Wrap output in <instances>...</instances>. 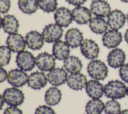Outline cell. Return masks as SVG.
I'll return each instance as SVG.
<instances>
[{
	"mask_svg": "<svg viewBox=\"0 0 128 114\" xmlns=\"http://www.w3.org/2000/svg\"><path fill=\"white\" fill-rule=\"evenodd\" d=\"M62 98L61 91L56 87H50L46 92L44 100L49 106H54L58 104Z\"/></svg>",
	"mask_w": 128,
	"mask_h": 114,
	"instance_id": "obj_25",
	"label": "cell"
},
{
	"mask_svg": "<svg viewBox=\"0 0 128 114\" xmlns=\"http://www.w3.org/2000/svg\"><path fill=\"white\" fill-rule=\"evenodd\" d=\"M2 96L4 102L10 106H20L23 103L24 100L22 92L15 87L6 89Z\"/></svg>",
	"mask_w": 128,
	"mask_h": 114,
	"instance_id": "obj_3",
	"label": "cell"
},
{
	"mask_svg": "<svg viewBox=\"0 0 128 114\" xmlns=\"http://www.w3.org/2000/svg\"><path fill=\"white\" fill-rule=\"evenodd\" d=\"M36 64L42 71H50L56 66L55 59L52 54L48 52H42L36 57Z\"/></svg>",
	"mask_w": 128,
	"mask_h": 114,
	"instance_id": "obj_8",
	"label": "cell"
},
{
	"mask_svg": "<svg viewBox=\"0 0 128 114\" xmlns=\"http://www.w3.org/2000/svg\"><path fill=\"white\" fill-rule=\"evenodd\" d=\"M65 40L71 48H78L83 42L82 34L76 28H71L66 32L65 34Z\"/></svg>",
	"mask_w": 128,
	"mask_h": 114,
	"instance_id": "obj_21",
	"label": "cell"
},
{
	"mask_svg": "<svg viewBox=\"0 0 128 114\" xmlns=\"http://www.w3.org/2000/svg\"><path fill=\"white\" fill-rule=\"evenodd\" d=\"M124 38H125V40L126 41V42L128 43V29L126 30L125 34H124Z\"/></svg>",
	"mask_w": 128,
	"mask_h": 114,
	"instance_id": "obj_38",
	"label": "cell"
},
{
	"mask_svg": "<svg viewBox=\"0 0 128 114\" xmlns=\"http://www.w3.org/2000/svg\"><path fill=\"white\" fill-rule=\"evenodd\" d=\"M64 66L68 72L76 74L80 72L82 64L78 58L75 56H69L64 60Z\"/></svg>",
	"mask_w": 128,
	"mask_h": 114,
	"instance_id": "obj_24",
	"label": "cell"
},
{
	"mask_svg": "<svg viewBox=\"0 0 128 114\" xmlns=\"http://www.w3.org/2000/svg\"><path fill=\"white\" fill-rule=\"evenodd\" d=\"M86 76L82 74H71L68 76L66 82L70 88L73 90H82L87 84Z\"/></svg>",
	"mask_w": 128,
	"mask_h": 114,
	"instance_id": "obj_19",
	"label": "cell"
},
{
	"mask_svg": "<svg viewBox=\"0 0 128 114\" xmlns=\"http://www.w3.org/2000/svg\"><path fill=\"white\" fill-rule=\"evenodd\" d=\"M54 18L56 24L64 28L68 27L73 20L70 10L65 7L58 8L54 12Z\"/></svg>",
	"mask_w": 128,
	"mask_h": 114,
	"instance_id": "obj_13",
	"label": "cell"
},
{
	"mask_svg": "<svg viewBox=\"0 0 128 114\" xmlns=\"http://www.w3.org/2000/svg\"><path fill=\"white\" fill-rule=\"evenodd\" d=\"M126 21H127V22L128 24V14L126 15Z\"/></svg>",
	"mask_w": 128,
	"mask_h": 114,
	"instance_id": "obj_42",
	"label": "cell"
},
{
	"mask_svg": "<svg viewBox=\"0 0 128 114\" xmlns=\"http://www.w3.org/2000/svg\"><path fill=\"white\" fill-rule=\"evenodd\" d=\"M126 60L124 52L120 48H116L112 50L107 56L108 65L114 68H117L124 64Z\"/></svg>",
	"mask_w": 128,
	"mask_h": 114,
	"instance_id": "obj_15",
	"label": "cell"
},
{
	"mask_svg": "<svg viewBox=\"0 0 128 114\" xmlns=\"http://www.w3.org/2000/svg\"><path fill=\"white\" fill-rule=\"evenodd\" d=\"M25 40L28 48L32 50H40L44 44L42 34L36 30L28 32L26 36Z\"/></svg>",
	"mask_w": 128,
	"mask_h": 114,
	"instance_id": "obj_18",
	"label": "cell"
},
{
	"mask_svg": "<svg viewBox=\"0 0 128 114\" xmlns=\"http://www.w3.org/2000/svg\"><path fill=\"white\" fill-rule=\"evenodd\" d=\"M8 74L7 73L6 70L2 68V66H0V82H2L8 78Z\"/></svg>",
	"mask_w": 128,
	"mask_h": 114,
	"instance_id": "obj_36",
	"label": "cell"
},
{
	"mask_svg": "<svg viewBox=\"0 0 128 114\" xmlns=\"http://www.w3.org/2000/svg\"><path fill=\"white\" fill-rule=\"evenodd\" d=\"M80 52L86 58L93 60L98 56L100 48L98 44L91 39H86L80 45Z\"/></svg>",
	"mask_w": 128,
	"mask_h": 114,
	"instance_id": "obj_7",
	"label": "cell"
},
{
	"mask_svg": "<svg viewBox=\"0 0 128 114\" xmlns=\"http://www.w3.org/2000/svg\"><path fill=\"white\" fill-rule=\"evenodd\" d=\"M1 26L4 32L10 34L16 33L20 26L17 18L10 14L6 15L1 18Z\"/></svg>",
	"mask_w": 128,
	"mask_h": 114,
	"instance_id": "obj_23",
	"label": "cell"
},
{
	"mask_svg": "<svg viewBox=\"0 0 128 114\" xmlns=\"http://www.w3.org/2000/svg\"><path fill=\"white\" fill-rule=\"evenodd\" d=\"M4 100L2 98V96L1 95L0 96V109L2 110V106H3V104H4Z\"/></svg>",
	"mask_w": 128,
	"mask_h": 114,
	"instance_id": "obj_39",
	"label": "cell"
},
{
	"mask_svg": "<svg viewBox=\"0 0 128 114\" xmlns=\"http://www.w3.org/2000/svg\"><path fill=\"white\" fill-rule=\"evenodd\" d=\"M73 20L79 24H86L92 18L91 11L85 6H78L72 10Z\"/></svg>",
	"mask_w": 128,
	"mask_h": 114,
	"instance_id": "obj_16",
	"label": "cell"
},
{
	"mask_svg": "<svg viewBox=\"0 0 128 114\" xmlns=\"http://www.w3.org/2000/svg\"><path fill=\"white\" fill-rule=\"evenodd\" d=\"M125 84L119 80L108 82L104 86L105 96L112 100L120 99L125 97L126 94Z\"/></svg>",
	"mask_w": 128,
	"mask_h": 114,
	"instance_id": "obj_1",
	"label": "cell"
},
{
	"mask_svg": "<svg viewBox=\"0 0 128 114\" xmlns=\"http://www.w3.org/2000/svg\"><path fill=\"white\" fill-rule=\"evenodd\" d=\"M37 2L40 8L46 12L55 11L58 4L57 0H37Z\"/></svg>",
	"mask_w": 128,
	"mask_h": 114,
	"instance_id": "obj_29",
	"label": "cell"
},
{
	"mask_svg": "<svg viewBox=\"0 0 128 114\" xmlns=\"http://www.w3.org/2000/svg\"><path fill=\"white\" fill-rule=\"evenodd\" d=\"M126 95H127V96L128 97V87L127 90H126Z\"/></svg>",
	"mask_w": 128,
	"mask_h": 114,
	"instance_id": "obj_43",
	"label": "cell"
},
{
	"mask_svg": "<svg viewBox=\"0 0 128 114\" xmlns=\"http://www.w3.org/2000/svg\"><path fill=\"white\" fill-rule=\"evenodd\" d=\"M3 114H24L22 110L16 106H10L6 108Z\"/></svg>",
	"mask_w": 128,
	"mask_h": 114,
	"instance_id": "obj_35",
	"label": "cell"
},
{
	"mask_svg": "<svg viewBox=\"0 0 128 114\" xmlns=\"http://www.w3.org/2000/svg\"><path fill=\"white\" fill-rule=\"evenodd\" d=\"M122 34L118 30H110L106 32L102 36V42L106 47L111 48L118 46L122 42Z\"/></svg>",
	"mask_w": 128,
	"mask_h": 114,
	"instance_id": "obj_10",
	"label": "cell"
},
{
	"mask_svg": "<svg viewBox=\"0 0 128 114\" xmlns=\"http://www.w3.org/2000/svg\"><path fill=\"white\" fill-rule=\"evenodd\" d=\"M10 0H0V12L2 14L6 13L10 9Z\"/></svg>",
	"mask_w": 128,
	"mask_h": 114,
	"instance_id": "obj_34",
	"label": "cell"
},
{
	"mask_svg": "<svg viewBox=\"0 0 128 114\" xmlns=\"http://www.w3.org/2000/svg\"><path fill=\"white\" fill-rule=\"evenodd\" d=\"M6 44L11 51L17 53L23 51L26 46V40L21 34L18 33L10 34L7 38Z\"/></svg>",
	"mask_w": 128,
	"mask_h": 114,
	"instance_id": "obj_9",
	"label": "cell"
},
{
	"mask_svg": "<svg viewBox=\"0 0 128 114\" xmlns=\"http://www.w3.org/2000/svg\"><path fill=\"white\" fill-rule=\"evenodd\" d=\"M104 110L106 114H120V105L117 101L112 100L106 102Z\"/></svg>",
	"mask_w": 128,
	"mask_h": 114,
	"instance_id": "obj_31",
	"label": "cell"
},
{
	"mask_svg": "<svg viewBox=\"0 0 128 114\" xmlns=\"http://www.w3.org/2000/svg\"><path fill=\"white\" fill-rule=\"evenodd\" d=\"M16 62L20 69L26 72L30 71L34 68L36 58L30 52L23 50L18 54Z\"/></svg>",
	"mask_w": 128,
	"mask_h": 114,
	"instance_id": "obj_4",
	"label": "cell"
},
{
	"mask_svg": "<svg viewBox=\"0 0 128 114\" xmlns=\"http://www.w3.org/2000/svg\"><path fill=\"white\" fill-rule=\"evenodd\" d=\"M108 22L100 17H94L91 18L89 23L90 30L96 34H102L106 32L108 29Z\"/></svg>",
	"mask_w": 128,
	"mask_h": 114,
	"instance_id": "obj_26",
	"label": "cell"
},
{
	"mask_svg": "<svg viewBox=\"0 0 128 114\" xmlns=\"http://www.w3.org/2000/svg\"><path fill=\"white\" fill-rule=\"evenodd\" d=\"M12 56L11 50L8 46H2L0 47V66H6L10 63Z\"/></svg>",
	"mask_w": 128,
	"mask_h": 114,
	"instance_id": "obj_30",
	"label": "cell"
},
{
	"mask_svg": "<svg viewBox=\"0 0 128 114\" xmlns=\"http://www.w3.org/2000/svg\"><path fill=\"white\" fill-rule=\"evenodd\" d=\"M47 80L48 78L44 72H36L29 76L28 84L34 90H40L46 86Z\"/></svg>",
	"mask_w": 128,
	"mask_h": 114,
	"instance_id": "obj_20",
	"label": "cell"
},
{
	"mask_svg": "<svg viewBox=\"0 0 128 114\" xmlns=\"http://www.w3.org/2000/svg\"><path fill=\"white\" fill-rule=\"evenodd\" d=\"M120 114H128V110H124L121 112Z\"/></svg>",
	"mask_w": 128,
	"mask_h": 114,
	"instance_id": "obj_40",
	"label": "cell"
},
{
	"mask_svg": "<svg viewBox=\"0 0 128 114\" xmlns=\"http://www.w3.org/2000/svg\"><path fill=\"white\" fill-rule=\"evenodd\" d=\"M69 4L75 6H80L84 4L86 0H66Z\"/></svg>",
	"mask_w": 128,
	"mask_h": 114,
	"instance_id": "obj_37",
	"label": "cell"
},
{
	"mask_svg": "<svg viewBox=\"0 0 128 114\" xmlns=\"http://www.w3.org/2000/svg\"></svg>",
	"mask_w": 128,
	"mask_h": 114,
	"instance_id": "obj_44",
	"label": "cell"
},
{
	"mask_svg": "<svg viewBox=\"0 0 128 114\" xmlns=\"http://www.w3.org/2000/svg\"><path fill=\"white\" fill-rule=\"evenodd\" d=\"M68 78L67 72L62 68H54L47 74L48 82L54 86H58L64 84Z\"/></svg>",
	"mask_w": 128,
	"mask_h": 114,
	"instance_id": "obj_12",
	"label": "cell"
},
{
	"mask_svg": "<svg viewBox=\"0 0 128 114\" xmlns=\"http://www.w3.org/2000/svg\"><path fill=\"white\" fill-rule=\"evenodd\" d=\"M69 46L66 42L61 40L55 42L52 46V55L57 60H65L70 54Z\"/></svg>",
	"mask_w": 128,
	"mask_h": 114,
	"instance_id": "obj_22",
	"label": "cell"
},
{
	"mask_svg": "<svg viewBox=\"0 0 128 114\" xmlns=\"http://www.w3.org/2000/svg\"><path fill=\"white\" fill-rule=\"evenodd\" d=\"M34 114H56L54 110L50 106L46 105L40 106L36 110Z\"/></svg>",
	"mask_w": 128,
	"mask_h": 114,
	"instance_id": "obj_32",
	"label": "cell"
},
{
	"mask_svg": "<svg viewBox=\"0 0 128 114\" xmlns=\"http://www.w3.org/2000/svg\"><path fill=\"white\" fill-rule=\"evenodd\" d=\"M104 108V103L100 99L91 100L86 106V112L87 114H101Z\"/></svg>",
	"mask_w": 128,
	"mask_h": 114,
	"instance_id": "obj_27",
	"label": "cell"
},
{
	"mask_svg": "<svg viewBox=\"0 0 128 114\" xmlns=\"http://www.w3.org/2000/svg\"><path fill=\"white\" fill-rule=\"evenodd\" d=\"M126 16L120 10L116 9L110 12L108 18V24L112 30H118L122 28L126 22Z\"/></svg>",
	"mask_w": 128,
	"mask_h": 114,
	"instance_id": "obj_14",
	"label": "cell"
},
{
	"mask_svg": "<svg viewBox=\"0 0 128 114\" xmlns=\"http://www.w3.org/2000/svg\"><path fill=\"white\" fill-rule=\"evenodd\" d=\"M28 76L24 70L15 68L8 72L7 80L10 84L14 87H22L28 82Z\"/></svg>",
	"mask_w": 128,
	"mask_h": 114,
	"instance_id": "obj_6",
	"label": "cell"
},
{
	"mask_svg": "<svg viewBox=\"0 0 128 114\" xmlns=\"http://www.w3.org/2000/svg\"><path fill=\"white\" fill-rule=\"evenodd\" d=\"M18 6L22 12L28 14L34 13L38 8L37 0H18Z\"/></svg>",
	"mask_w": 128,
	"mask_h": 114,
	"instance_id": "obj_28",
	"label": "cell"
},
{
	"mask_svg": "<svg viewBox=\"0 0 128 114\" xmlns=\"http://www.w3.org/2000/svg\"><path fill=\"white\" fill-rule=\"evenodd\" d=\"M88 75L96 80H103L108 76V68L106 64L100 60H92L87 66Z\"/></svg>",
	"mask_w": 128,
	"mask_h": 114,
	"instance_id": "obj_2",
	"label": "cell"
},
{
	"mask_svg": "<svg viewBox=\"0 0 128 114\" xmlns=\"http://www.w3.org/2000/svg\"><path fill=\"white\" fill-rule=\"evenodd\" d=\"M119 74L122 80L128 83V63L124 64L120 67Z\"/></svg>",
	"mask_w": 128,
	"mask_h": 114,
	"instance_id": "obj_33",
	"label": "cell"
},
{
	"mask_svg": "<svg viewBox=\"0 0 128 114\" xmlns=\"http://www.w3.org/2000/svg\"><path fill=\"white\" fill-rule=\"evenodd\" d=\"M121 0V1H122V2L128 3V0Z\"/></svg>",
	"mask_w": 128,
	"mask_h": 114,
	"instance_id": "obj_41",
	"label": "cell"
},
{
	"mask_svg": "<svg viewBox=\"0 0 128 114\" xmlns=\"http://www.w3.org/2000/svg\"><path fill=\"white\" fill-rule=\"evenodd\" d=\"M110 4L106 0H96L90 4L91 12L98 17H108L110 13Z\"/></svg>",
	"mask_w": 128,
	"mask_h": 114,
	"instance_id": "obj_11",
	"label": "cell"
},
{
	"mask_svg": "<svg viewBox=\"0 0 128 114\" xmlns=\"http://www.w3.org/2000/svg\"><path fill=\"white\" fill-rule=\"evenodd\" d=\"M86 90L90 98L92 99H99L104 94V87L98 80H91L87 82Z\"/></svg>",
	"mask_w": 128,
	"mask_h": 114,
	"instance_id": "obj_17",
	"label": "cell"
},
{
	"mask_svg": "<svg viewBox=\"0 0 128 114\" xmlns=\"http://www.w3.org/2000/svg\"><path fill=\"white\" fill-rule=\"evenodd\" d=\"M62 28L55 24H50L46 26L42 31V36L44 40L48 43L55 42L62 38L63 34Z\"/></svg>",
	"mask_w": 128,
	"mask_h": 114,
	"instance_id": "obj_5",
	"label": "cell"
}]
</instances>
